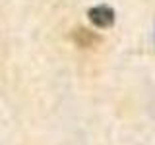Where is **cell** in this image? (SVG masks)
I'll return each mask as SVG.
<instances>
[{
    "mask_svg": "<svg viewBox=\"0 0 155 145\" xmlns=\"http://www.w3.org/2000/svg\"><path fill=\"white\" fill-rule=\"evenodd\" d=\"M89 19L97 27H109L114 21V12L109 6H95L89 10Z\"/></svg>",
    "mask_w": 155,
    "mask_h": 145,
    "instance_id": "6da1fadb",
    "label": "cell"
},
{
    "mask_svg": "<svg viewBox=\"0 0 155 145\" xmlns=\"http://www.w3.org/2000/svg\"><path fill=\"white\" fill-rule=\"evenodd\" d=\"M74 41L78 47H93L97 41H99V37L93 35L91 31H87V29H76L74 31Z\"/></svg>",
    "mask_w": 155,
    "mask_h": 145,
    "instance_id": "7a4b0ae2",
    "label": "cell"
}]
</instances>
